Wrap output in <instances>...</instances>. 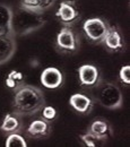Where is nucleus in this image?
I'll return each mask as SVG.
<instances>
[{"instance_id": "0eeeda50", "label": "nucleus", "mask_w": 130, "mask_h": 147, "mask_svg": "<svg viewBox=\"0 0 130 147\" xmlns=\"http://www.w3.org/2000/svg\"><path fill=\"white\" fill-rule=\"evenodd\" d=\"M78 79H79V84L83 87H87V88H94L101 80H102V76L100 73V69L91 63H86V65H82L78 70Z\"/></svg>"}, {"instance_id": "5701e85b", "label": "nucleus", "mask_w": 130, "mask_h": 147, "mask_svg": "<svg viewBox=\"0 0 130 147\" xmlns=\"http://www.w3.org/2000/svg\"><path fill=\"white\" fill-rule=\"evenodd\" d=\"M63 1H75V0H63Z\"/></svg>"}, {"instance_id": "423d86ee", "label": "nucleus", "mask_w": 130, "mask_h": 147, "mask_svg": "<svg viewBox=\"0 0 130 147\" xmlns=\"http://www.w3.org/2000/svg\"><path fill=\"white\" fill-rule=\"evenodd\" d=\"M56 17L63 25L71 27L80 19V13L75 5V1H61L59 9L57 10Z\"/></svg>"}, {"instance_id": "dca6fc26", "label": "nucleus", "mask_w": 130, "mask_h": 147, "mask_svg": "<svg viewBox=\"0 0 130 147\" xmlns=\"http://www.w3.org/2000/svg\"><path fill=\"white\" fill-rule=\"evenodd\" d=\"M24 84H25V76L19 71L11 70L6 77V86L13 92H16Z\"/></svg>"}, {"instance_id": "6e6552de", "label": "nucleus", "mask_w": 130, "mask_h": 147, "mask_svg": "<svg viewBox=\"0 0 130 147\" xmlns=\"http://www.w3.org/2000/svg\"><path fill=\"white\" fill-rule=\"evenodd\" d=\"M102 44L111 53H120L126 49V42L119 27L110 25V28L104 37Z\"/></svg>"}, {"instance_id": "ddd939ff", "label": "nucleus", "mask_w": 130, "mask_h": 147, "mask_svg": "<svg viewBox=\"0 0 130 147\" xmlns=\"http://www.w3.org/2000/svg\"><path fill=\"white\" fill-rule=\"evenodd\" d=\"M16 49V36L14 34H0V66L13 58Z\"/></svg>"}, {"instance_id": "20e7f679", "label": "nucleus", "mask_w": 130, "mask_h": 147, "mask_svg": "<svg viewBox=\"0 0 130 147\" xmlns=\"http://www.w3.org/2000/svg\"><path fill=\"white\" fill-rule=\"evenodd\" d=\"M55 47L61 55H76L80 49V37L71 27L63 26L57 34Z\"/></svg>"}, {"instance_id": "2eb2a0df", "label": "nucleus", "mask_w": 130, "mask_h": 147, "mask_svg": "<svg viewBox=\"0 0 130 147\" xmlns=\"http://www.w3.org/2000/svg\"><path fill=\"white\" fill-rule=\"evenodd\" d=\"M13 14L11 8L5 3H0V34L13 33Z\"/></svg>"}, {"instance_id": "412c9836", "label": "nucleus", "mask_w": 130, "mask_h": 147, "mask_svg": "<svg viewBox=\"0 0 130 147\" xmlns=\"http://www.w3.org/2000/svg\"><path fill=\"white\" fill-rule=\"evenodd\" d=\"M20 7L32 10V11H40V0H22L20 1ZM42 14V13H41Z\"/></svg>"}, {"instance_id": "f3484780", "label": "nucleus", "mask_w": 130, "mask_h": 147, "mask_svg": "<svg viewBox=\"0 0 130 147\" xmlns=\"http://www.w3.org/2000/svg\"><path fill=\"white\" fill-rule=\"evenodd\" d=\"M79 138H80L82 143L87 147H97V146H102V145H104V144H105V142H103V140L98 139L97 137H95L94 135H92V134H91V132H88V131H87L86 134L80 135V136H79Z\"/></svg>"}, {"instance_id": "a211bd4d", "label": "nucleus", "mask_w": 130, "mask_h": 147, "mask_svg": "<svg viewBox=\"0 0 130 147\" xmlns=\"http://www.w3.org/2000/svg\"><path fill=\"white\" fill-rule=\"evenodd\" d=\"M6 147H26L27 143L20 134H11L7 136L6 139Z\"/></svg>"}, {"instance_id": "9d476101", "label": "nucleus", "mask_w": 130, "mask_h": 147, "mask_svg": "<svg viewBox=\"0 0 130 147\" xmlns=\"http://www.w3.org/2000/svg\"><path fill=\"white\" fill-rule=\"evenodd\" d=\"M0 130L7 136L11 134H20L24 130L23 117L14 111L6 114L0 125Z\"/></svg>"}, {"instance_id": "9b49d317", "label": "nucleus", "mask_w": 130, "mask_h": 147, "mask_svg": "<svg viewBox=\"0 0 130 147\" xmlns=\"http://www.w3.org/2000/svg\"><path fill=\"white\" fill-rule=\"evenodd\" d=\"M40 80L45 88L56 90L63 84V74L56 67H48L42 71Z\"/></svg>"}, {"instance_id": "aec40b11", "label": "nucleus", "mask_w": 130, "mask_h": 147, "mask_svg": "<svg viewBox=\"0 0 130 147\" xmlns=\"http://www.w3.org/2000/svg\"><path fill=\"white\" fill-rule=\"evenodd\" d=\"M119 79L120 82L126 85V86H129L130 85V66L129 65H126V66H122L120 71H119Z\"/></svg>"}, {"instance_id": "f257e3e1", "label": "nucleus", "mask_w": 130, "mask_h": 147, "mask_svg": "<svg viewBox=\"0 0 130 147\" xmlns=\"http://www.w3.org/2000/svg\"><path fill=\"white\" fill-rule=\"evenodd\" d=\"M45 105L43 91L33 85L24 84L15 92L13 100V111L19 115L30 117L38 113Z\"/></svg>"}, {"instance_id": "f8f14e48", "label": "nucleus", "mask_w": 130, "mask_h": 147, "mask_svg": "<svg viewBox=\"0 0 130 147\" xmlns=\"http://www.w3.org/2000/svg\"><path fill=\"white\" fill-rule=\"evenodd\" d=\"M69 105L79 114H90L94 108V100L84 93H75L69 98Z\"/></svg>"}, {"instance_id": "39448f33", "label": "nucleus", "mask_w": 130, "mask_h": 147, "mask_svg": "<svg viewBox=\"0 0 130 147\" xmlns=\"http://www.w3.org/2000/svg\"><path fill=\"white\" fill-rule=\"evenodd\" d=\"M110 28V24L102 17H92L83 24V32L86 40L92 44H102Z\"/></svg>"}, {"instance_id": "7ed1b4c3", "label": "nucleus", "mask_w": 130, "mask_h": 147, "mask_svg": "<svg viewBox=\"0 0 130 147\" xmlns=\"http://www.w3.org/2000/svg\"><path fill=\"white\" fill-rule=\"evenodd\" d=\"M94 100L108 110H118L123 105V95L119 86L105 80L94 87Z\"/></svg>"}, {"instance_id": "4468645a", "label": "nucleus", "mask_w": 130, "mask_h": 147, "mask_svg": "<svg viewBox=\"0 0 130 147\" xmlns=\"http://www.w3.org/2000/svg\"><path fill=\"white\" fill-rule=\"evenodd\" d=\"M87 131L94 135L95 137H97L98 139L103 140V142H106L113 135L111 125L106 120H103V119L94 120L93 122L90 125Z\"/></svg>"}, {"instance_id": "f03ea898", "label": "nucleus", "mask_w": 130, "mask_h": 147, "mask_svg": "<svg viewBox=\"0 0 130 147\" xmlns=\"http://www.w3.org/2000/svg\"><path fill=\"white\" fill-rule=\"evenodd\" d=\"M43 14L19 7L13 14V33L15 36L28 35L45 25Z\"/></svg>"}, {"instance_id": "4be33fe9", "label": "nucleus", "mask_w": 130, "mask_h": 147, "mask_svg": "<svg viewBox=\"0 0 130 147\" xmlns=\"http://www.w3.org/2000/svg\"><path fill=\"white\" fill-rule=\"evenodd\" d=\"M57 0H40V11L43 14L44 11L51 9L55 3H56Z\"/></svg>"}, {"instance_id": "1a4fd4ad", "label": "nucleus", "mask_w": 130, "mask_h": 147, "mask_svg": "<svg viewBox=\"0 0 130 147\" xmlns=\"http://www.w3.org/2000/svg\"><path fill=\"white\" fill-rule=\"evenodd\" d=\"M52 132L51 122L44 120L43 118H38L33 120L26 129V136L34 139H44L48 138Z\"/></svg>"}, {"instance_id": "6ab92c4d", "label": "nucleus", "mask_w": 130, "mask_h": 147, "mask_svg": "<svg viewBox=\"0 0 130 147\" xmlns=\"http://www.w3.org/2000/svg\"><path fill=\"white\" fill-rule=\"evenodd\" d=\"M42 118L49 122H52L55 121L57 118V110L53 107H50V105H44L43 109H42Z\"/></svg>"}]
</instances>
